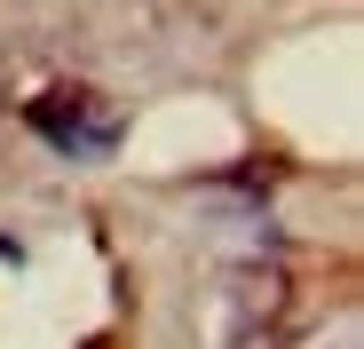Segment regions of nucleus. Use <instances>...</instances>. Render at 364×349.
<instances>
[{
  "instance_id": "obj_1",
  "label": "nucleus",
  "mask_w": 364,
  "mask_h": 349,
  "mask_svg": "<svg viewBox=\"0 0 364 349\" xmlns=\"http://www.w3.org/2000/svg\"><path fill=\"white\" fill-rule=\"evenodd\" d=\"M32 127L64 151V159H103V151L119 143V120H111V111H95L87 88H55V95H40V103H32Z\"/></svg>"
}]
</instances>
